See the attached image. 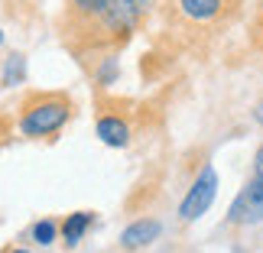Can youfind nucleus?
<instances>
[{"label": "nucleus", "instance_id": "f257e3e1", "mask_svg": "<svg viewBox=\"0 0 263 253\" xmlns=\"http://www.w3.org/2000/svg\"><path fill=\"white\" fill-rule=\"evenodd\" d=\"M75 114V104L65 91H29L16 107V130L26 140H49Z\"/></svg>", "mask_w": 263, "mask_h": 253}, {"label": "nucleus", "instance_id": "f03ea898", "mask_svg": "<svg viewBox=\"0 0 263 253\" xmlns=\"http://www.w3.org/2000/svg\"><path fill=\"white\" fill-rule=\"evenodd\" d=\"M244 0H169V13L179 29L192 36H215L234 23Z\"/></svg>", "mask_w": 263, "mask_h": 253}, {"label": "nucleus", "instance_id": "7ed1b4c3", "mask_svg": "<svg viewBox=\"0 0 263 253\" xmlns=\"http://www.w3.org/2000/svg\"><path fill=\"white\" fill-rule=\"evenodd\" d=\"M263 221V146L254 153V172L228 208V227H254Z\"/></svg>", "mask_w": 263, "mask_h": 253}, {"label": "nucleus", "instance_id": "20e7f679", "mask_svg": "<svg viewBox=\"0 0 263 253\" xmlns=\"http://www.w3.org/2000/svg\"><path fill=\"white\" fill-rule=\"evenodd\" d=\"M215 198H218V172H215L211 163H205L201 172L195 176V182L189 185L182 205H179V221H185V224L198 221L211 205H215Z\"/></svg>", "mask_w": 263, "mask_h": 253}, {"label": "nucleus", "instance_id": "39448f33", "mask_svg": "<svg viewBox=\"0 0 263 253\" xmlns=\"http://www.w3.org/2000/svg\"><path fill=\"white\" fill-rule=\"evenodd\" d=\"M110 0H68L65 4V26H62V39L68 46H75L78 39L88 33V26L104 13V7Z\"/></svg>", "mask_w": 263, "mask_h": 253}, {"label": "nucleus", "instance_id": "423d86ee", "mask_svg": "<svg viewBox=\"0 0 263 253\" xmlns=\"http://www.w3.org/2000/svg\"><path fill=\"white\" fill-rule=\"evenodd\" d=\"M159 234H163V224H159L156 218H137V221H130V224L124 227L120 247H124L127 253L143 250V247L153 244V240H159Z\"/></svg>", "mask_w": 263, "mask_h": 253}, {"label": "nucleus", "instance_id": "0eeeda50", "mask_svg": "<svg viewBox=\"0 0 263 253\" xmlns=\"http://www.w3.org/2000/svg\"><path fill=\"white\" fill-rule=\"evenodd\" d=\"M95 133H98V140H101L104 146L124 149V146L130 143V137H134V130H130L127 117H120V114H101L98 124H95Z\"/></svg>", "mask_w": 263, "mask_h": 253}, {"label": "nucleus", "instance_id": "6e6552de", "mask_svg": "<svg viewBox=\"0 0 263 253\" xmlns=\"http://www.w3.org/2000/svg\"><path fill=\"white\" fill-rule=\"evenodd\" d=\"M91 224H95V211H72V215H65V221L59 224V234H62L59 240L72 250V247H78L85 240Z\"/></svg>", "mask_w": 263, "mask_h": 253}, {"label": "nucleus", "instance_id": "1a4fd4ad", "mask_svg": "<svg viewBox=\"0 0 263 253\" xmlns=\"http://www.w3.org/2000/svg\"><path fill=\"white\" fill-rule=\"evenodd\" d=\"M23 78H26V55L23 52L7 55L4 72H0V85H4V88H13V85H23Z\"/></svg>", "mask_w": 263, "mask_h": 253}, {"label": "nucleus", "instance_id": "9d476101", "mask_svg": "<svg viewBox=\"0 0 263 253\" xmlns=\"http://www.w3.org/2000/svg\"><path fill=\"white\" fill-rule=\"evenodd\" d=\"M29 237H33V244H39V247H49V244H55L59 237V224L52 218H43V221H36L33 227H29Z\"/></svg>", "mask_w": 263, "mask_h": 253}, {"label": "nucleus", "instance_id": "9b49d317", "mask_svg": "<svg viewBox=\"0 0 263 253\" xmlns=\"http://www.w3.org/2000/svg\"><path fill=\"white\" fill-rule=\"evenodd\" d=\"M247 36H250V49H254L257 55H263V0H257V4H254V13H250Z\"/></svg>", "mask_w": 263, "mask_h": 253}, {"label": "nucleus", "instance_id": "f8f14e48", "mask_svg": "<svg viewBox=\"0 0 263 253\" xmlns=\"http://www.w3.org/2000/svg\"><path fill=\"white\" fill-rule=\"evenodd\" d=\"M117 75H120L117 55H101V59H98V68H95V78H98V85H101V88L114 85V82H117Z\"/></svg>", "mask_w": 263, "mask_h": 253}, {"label": "nucleus", "instance_id": "ddd939ff", "mask_svg": "<svg viewBox=\"0 0 263 253\" xmlns=\"http://www.w3.org/2000/svg\"><path fill=\"white\" fill-rule=\"evenodd\" d=\"M254 124H257V127L263 130V98H260L257 104H254Z\"/></svg>", "mask_w": 263, "mask_h": 253}, {"label": "nucleus", "instance_id": "4468645a", "mask_svg": "<svg viewBox=\"0 0 263 253\" xmlns=\"http://www.w3.org/2000/svg\"><path fill=\"white\" fill-rule=\"evenodd\" d=\"M0 253H29V250H26V247H13V244H7Z\"/></svg>", "mask_w": 263, "mask_h": 253}, {"label": "nucleus", "instance_id": "2eb2a0df", "mask_svg": "<svg viewBox=\"0 0 263 253\" xmlns=\"http://www.w3.org/2000/svg\"><path fill=\"white\" fill-rule=\"evenodd\" d=\"M4 124H7V120H4V117H0V127H4ZM4 140H7V137H0V146H4Z\"/></svg>", "mask_w": 263, "mask_h": 253}, {"label": "nucleus", "instance_id": "dca6fc26", "mask_svg": "<svg viewBox=\"0 0 263 253\" xmlns=\"http://www.w3.org/2000/svg\"><path fill=\"white\" fill-rule=\"evenodd\" d=\"M0 46H4V29H0Z\"/></svg>", "mask_w": 263, "mask_h": 253}]
</instances>
